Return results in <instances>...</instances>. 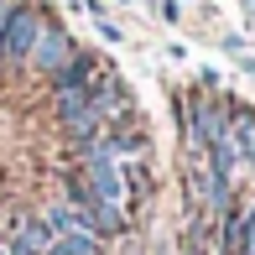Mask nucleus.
I'll return each instance as SVG.
<instances>
[{"mask_svg": "<svg viewBox=\"0 0 255 255\" xmlns=\"http://www.w3.org/2000/svg\"><path fill=\"white\" fill-rule=\"evenodd\" d=\"M16 5H21V0H0V26L10 21V10H16Z\"/></svg>", "mask_w": 255, "mask_h": 255, "instance_id": "14", "label": "nucleus"}, {"mask_svg": "<svg viewBox=\"0 0 255 255\" xmlns=\"http://www.w3.org/2000/svg\"><path fill=\"white\" fill-rule=\"evenodd\" d=\"M250 172H255V167H250Z\"/></svg>", "mask_w": 255, "mask_h": 255, "instance_id": "16", "label": "nucleus"}, {"mask_svg": "<svg viewBox=\"0 0 255 255\" xmlns=\"http://www.w3.org/2000/svg\"><path fill=\"white\" fill-rule=\"evenodd\" d=\"M219 47H224V52H240V57H245V37H240V31H224V37H219Z\"/></svg>", "mask_w": 255, "mask_h": 255, "instance_id": "11", "label": "nucleus"}, {"mask_svg": "<svg viewBox=\"0 0 255 255\" xmlns=\"http://www.w3.org/2000/svg\"><path fill=\"white\" fill-rule=\"evenodd\" d=\"M240 255H255V198H245V229H240Z\"/></svg>", "mask_w": 255, "mask_h": 255, "instance_id": "9", "label": "nucleus"}, {"mask_svg": "<svg viewBox=\"0 0 255 255\" xmlns=\"http://www.w3.org/2000/svg\"><path fill=\"white\" fill-rule=\"evenodd\" d=\"M94 26H99V37H104V42H125V31H120V26H115V21H110V16H104V21H94Z\"/></svg>", "mask_w": 255, "mask_h": 255, "instance_id": "12", "label": "nucleus"}, {"mask_svg": "<svg viewBox=\"0 0 255 255\" xmlns=\"http://www.w3.org/2000/svg\"><path fill=\"white\" fill-rule=\"evenodd\" d=\"M78 10H89L94 21H104V16H110V5H104V0H78Z\"/></svg>", "mask_w": 255, "mask_h": 255, "instance_id": "13", "label": "nucleus"}, {"mask_svg": "<svg viewBox=\"0 0 255 255\" xmlns=\"http://www.w3.org/2000/svg\"><path fill=\"white\" fill-rule=\"evenodd\" d=\"M156 16L167 21V26H177L182 21V0H156Z\"/></svg>", "mask_w": 255, "mask_h": 255, "instance_id": "10", "label": "nucleus"}, {"mask_svg": "<svg viewBox=\"0 0 255 255\" xmlns=\"http://www.w3.org/2000/svg\"><path fill=\"white\" fill-rule=\"evenodd\" d=\"M240 68H245V73H255V57H250V52H245V57H240Z\"/></svg>", "mask_w": 255, "mask_h": 255, "instance_id": "15", "label": "nucleus"}, {"mask_svg": "<svg viewBox=\"0 0 255 255\" xmlns=\"http://www.w3.org/2000/svg\"><path fill=\"white\" fill-rule=\"evenodd\" d=\"M229 141H235V151H240V161L250 172L255 167V104L235 99V110H229Z\"/></svg>", "mask_w": 255, "mask_h": 255, "instance_id": "7", "label": "nucleus"}, {"mask_svg": "<svg viewBox=\"0 0 255 255\" xmlns=\"http://www.w3.org/2000/svg\"><path fill=\"white\" fill-rule=\"evenodd\" d=\"M89 104H94L99 125H115V120H130L135 115V99H130V84H125L120 73H115L110 63L94 73V84H89Z\"/></svg>", "mask_w": 255, "mask_h": 255, "instance_id": "5", "label": "nucleus"}, {"mask_svg": "<svg viewBox=\"0 0 255 255\" xmlns=\"http://www.w3.org/2000/svg\"><path fill=\"white\" fill-rule=\"evenodd\" d=\"M57 240H63L68 255H104V240L99 235H84V229H78V235H57Z\"/></svg>", "mask_w": 255, "mask_h": 255, "instance_id": "8", "label": "nucleus"}, {"mask_svg": "<svg viewBox=\"0 0 255 255\" xmlns=\"http://www.w3.org/2000/svg\"><path fill=\"white\" fill-rule=\"evenodd\" d=\"M73 177L84 182V188L94 193L99 203H110V208H120V214L135 219V208H130V188H125V167H120L115 156H89V161H78Z\"/></svg>", "mask_w": 255, "mask_h": 255, "instance_id": "3", "label": "nucleus"}, {"mask_svg": "<svg viewBox=\"0 0 255 255\" xmlns=\"http://www.w3.org/2000/svg\"><path fill=\"white\" fill-rule=\"evenodd\" d=\"M99 68H104V57H99V52H84V47H78V52H73V57H68V63L47 78V89H52V94H63V89H89Z\"/></svg>", "mask_w": 255, "mask_h": 255, "instance_id": "6", "label": "nucleus"}, {"mask_svg": "<svg viewBox=\"0 0 255 255\" xmlns=\"http://www.w3.org/2000/svg\"><path fill=\"white\" fill-rule=\"evenodd\" d=\"M229 110H235V94H203V89H193L188 94V115H182V146L188 151H208L214 141H224L229 135Z\"/></svg>", "mask_w": 255, "mask_h": 255, "instance_id": "1", "label": "nucleus"}, {"mask_svg": "<svg viewBox=\"0 0 255 255\" xmlns=\"http://www.w3.org/2000/svg\"><path fill=\"white\" fill-rule=\"evenodd\" d=\"M47 16L52 10L42 0H21L10 10V21L0 26V73H26V57L37 47V31L47 26Z\"/></svg>", "mask_w": 255, "mask_h": 255, "instance_id": "2", "label": "nucleus"}, {"mask_svg": "<svg viewBox=\"0 0 255 255\" xmlns=\"http://www.w3.org/2000/svg\"><path fill=\"white\" fill-rule=\"evenodd\" d=\"M73 52H78L73 31H68L63 21H57V16H47V26L37 31V47H31V57H26V73L47 84V78H52V73H57V68H63L68 57H73Z\"/></svg>", "mask_w": 255, "mask_h": 255, "instance_id": "4", "label": "nucleus"}]
</instances>
